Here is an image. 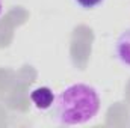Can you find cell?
Here are the masks:
<instances>
[{"mask_svg": "<svg viewBox=\"0 0 130 128\" xmlns=\"http://www.w3.org/2000/svg\"><path fill=\"white\" fill-rule=\"evenodd\" d=\"M115 56L117 59L124 65L130 68V27L117 38L115 41Z\"/></svg>", "mask_w": 130, "mask_h": 128, "instance_id": "3957f363", "label": "cell"}, {"mask_svg": "<svg viewBox=\"0 0 130 128\" xmlns=\"http://www.w3.org/2000/svg\"><path fill=\"white\" fill-rule=\"evenodd\" d=\"M2 12H3V0H0V15H2Z\"/></svg>", "mask_w": 130, "mask_h": 128, "instance_id": "5b68a950", "label": "cell"}, {"mask_svg": "<svg viewBox=\"0 0 130 128\" xmlns=\"http://www.w3.org/2000/svg\"><path fill=\"white\" fill-rule=\"evenodd\" d=\"M80 8H83V9H94L95 6L98 5H101L104 0H74Z\"/></svg>", "mask_w": 130, "mask_h": 128, "instance_id": "277c9868", "label": "cell"}, {"mask_svg": "<svg viewBox=\"0 0 130 128\" xmlns=\"http://www.w3.org/2000/svg\"><path fill=\"white\" fill-rule=\"evenodd\" d=\"M100 105L101 99L95 88L86 83H74L56 95L53 115L62 125H83L97 116Z\"/></svg>", "mask_w": 130, "mask_h": 128, "instance_id": "6da1fadb", "label": "cell"}, {"mask_svg": "<svg viewBox=\"0 0 130 128\" xmlns=\"http://www.w3.org/2000/svg\"><path fill=\"white\" fill-rule=\"evenodd\" d=\"M56 95L47 86H39L30 92V101L38 110H48L53 107Z\"/></svg>", "mask_w": 130, "mask_h": 128, "instance_id": "7a4b0ae2", "label": "cell"}]
</instances>
